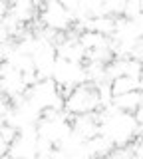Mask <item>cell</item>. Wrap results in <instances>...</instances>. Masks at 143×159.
I'll list each match as a JSON object with an SVG mask.
<instances>
[{"label": "cell", "instance_id": "cell-1", "mask_svg": "<svg viewBox=\"0 0 143 159\" xmlns=\"http://www.w3.org/2000/svg\"><path fill=\"white\" fill-rule=\"evenodd\" d=\"M135 125H137V121L133 117V113L119 111L100 123V135L107 137L115 147H123L133 141V129H135Z\"/></svg>", "mask_w": 143, "mask_h": 159}, {"label": "cell", "instance_id": "cell-2", "mask_svg": "<svg viewBox=\"0 0 143 159\" xmlns=\"http://www.w3.org/2000/svg\"><path fill=\"white\" fill-rule=\"evenodd\" d=\"M100 98H97L96 86L90 84H80L72 89V93L66 98V111H70L72 116H80V113H92L96 109H100Z\"/></svg>", "mask_w": 143, "mask_h": 159}, {"label": "cell", "instance_id": "cell-3", "mask_svg": "<svg viewBox=\"0 0 143 159\" xmlns=\"http://www.w3.org/2000/svg\"><path fill=\"white\" fill-rule=\"evenodd\" d=\"M40 22L46 28H52L56 32H68L74 24V18L62 6L60 0H44L40 8Z\"/></svg>", "mask_w": 143, "mask_h": 159}, {"label": "cell", "instance_id": "cell-4", "mask_svg": "<svg viewBox=\"0 0 143 159\" xmlns=\"http://www.w3.org/2000/svg\"><path fill=\"white\" fill-rule=\"evenodd\" d=\"M52 80L56 82V86H70L76 88L80 84H86V68L80 62H68L64 58H56L54 64V74Z\"/></svg>", "mask_w": 143, "mask_h": 159}, {"label": "cell", "instance_id": "cell-5", "mask_svg": "<svg viewBox=\"0 0 143 159\" xmlns=\"http://www.w3.org/2000/svg\"><path fill=\"white\" fill-rule=\"evenodd\" d=\"M72 131L76 135H80L83 141H87L90 137L100 133V125H97L92 113H80V116H74L72 119Z\"/></svg>", "mask_w": 143, "mask_h": 159}, {"label": "cell", "instance_id": "cell-6", "mask_svg": "<svg viewBox=\"0 0 143 159\" xmlns=\"http://www.w3.org/2000/svg\"><path fill=\"white\" fill-rule=\"evenodd\" d=\"M36 139L38 137H28V135H20L14 139L10 143V149L8 153L14 157V159H34L36 157Z\"/></svg>", "mask_w": 143, "mask_h": 159}, {"label": "cell", "instance_id": "cell-7", "mask_svg": "<svg viewBox=\"0 0 143 159\" xmlns=\"http://www.w3.org/2000/svg\"><path fill=\"white\" fill-rule=\"evenodd\" d=\"M113 147H115V145H113L109 139L100 135V133L93 135V137H90L86 143H83V149H86L87 159H103V157H107L113 151Z\"/></svg>", "mask_w": 143, "mask_h": 159}, {"label": "cell", "instance_id": "cell-8", "mask_svg": "<svg viewBox=\"0 0 143 159\" xmlns=\"http://www.w3.org/2000/svg\"><path fill=\"white\" fill-rule=\"evenodd\" d=\"M111 103L119 109V111L133 113L143 103V92H139V89H133V92L121 93V96H113V102Z\"/></svg>", "mask_w": 143, "mask_h": 159}, {"label": "cell", "instance_id": "cell-9", "mask_svg": "<svg viewBox=\"0 0 143 159\" xmlns=\"http://www.w3.org/2000/svg\"><path fill=\"white\" fill-rule=\"evenodd\" d=\"M90 32H100L103 36H113L115 32V16L111 14H103V16H92V26H90Z\"/></svg>", "mask_w": 143, "mask_h": 159}, {"label": "cell", "instance_id": "cell-10", "mask_svg": "<svg viewBox=\"0 0 143 159\" xmlns=\"http://www.w3.org/2000/svg\"><path fill=\"white\" fill-rule=\"evenodd\" d=\"M8 14H12L18 22L26 24V22H32L34 16H36V6L34 2H22V4H10V10Z\"/></svg>", "mask_w": 143, "mask_h": 159}, {"label": "cell", "instance_id": "cell-11", "mask_svg": "<svg viewBox=\"0 0 143 159\" xmlns=\"http://www.w3.org/2000/svg\"><path fill=\"white\" fill-rule=\"evenodd\" d=\"M80 44L86 50H96L107 46V36H103L100 32H82L80 34Z\"/></svg>", "mask_w": 143, "mask_h": 159}, {"label": "cell", "instance_id": "cell-12", "mask_svg": "<svg viewBox=\"0 0 143 159\" xmlns=\"http://www.w3.org/2000/svg\"><path fill=\"white\" fill-rule=\"evenodd\" d=\"M137 89V80H133L129 76H119L115 80H111V93L113 96H121V93L133 92Z\"/></svg>", "mask_w": 143, "mask_h": 159}, {"label": "cell", "instance_id": "cell-13", "mask_svg": "<svg viewBox=\"0 0 143 159\" xmlns=\"http://www.w3.org/2000/svg\"><path fill=\"white\" fill-rule=\"evenodd\" d=\"M111 60H115V54H113L107 46H103V48H96V50H86V60H83V62L109 64Z\"/></svg>", "mask_w": 143, "mask_h": 159}, {"label": "cell", "instance_id": "cell-14", "mask_svg": "<svg viewBox=\"0 0 143 159\" xmlns=\"http://www.w3.org/2000/svg\"><path fill=\"white\" fill-rule=\"evenodd\" d=\"M96 92H97V98H100V103L101 107L103 106H109V103L113 102V93H111V82H101L96 86Z\"/></svg>", "mask_w": 143, "mask_h": 159}, {"label": "cell", "instance_id": "cell-15", "mask_svg": "<svg viewBox=\"0 0 143 159\" xmlns=\"http://www.w3.org/2000/svg\"><path fill=\"white\" fill-rule=\"evenodd\" d=\"M141 14V2L139 0H127L123 4V10H121V16L127 18V20H133L135 16Z\"/></svg>", "mask_w": 143, "mask_h": 159}, {"label": "cell", "instance_id": "cell-16", "mask_svg": "<svg viewBox=\"0 0 143 159\" xmlns=\"http://www.w3.org/2000/svg\"><path fill=\"white\" fill-rule=\"evenodd\" d=\"M141 74H143V62H139L135 58H127L125 60V76L137 80Z\"/></svg>", "mask_w": 143, "mask_h": 159}, {"label": "cell", "instance_id": "cell-17", "mask_svg": "<svg viewBox=\"0 0 143 159\" xmlns=\"http://www.w3.org/2000/svg\"><path fill=\"white\" fill-rule=\"evenodd\" d=\"M0 135L6 139L8 143H12L14 139L18 137V129L14 125H10V123H2V125H0Z\"/></svg>", "mask_w": 143, "mask_h": 159}, {"label": "cell", "instance_id": "cell-18", "mask_svg": "<svg viewBox=\"0 0 143 159\" xmlns=\"http://www.w3.org/2000/svg\"><path fill=\"white\" fill-rule=\"evenodd\" d=\"M60 2H62V6L66 8L68 12H70V14H74V12H76L78 8H80L82 0H60Z\"/></svg>", "mask_w": 143, "mask_h": 159}, {"label": "cell", "instance_id": "cell-19", "mask_svg": "<svg viewBox=\"0 0 143 159\" xmlns=\"http://www.w3.org/2000/svg\"><path fill=\"white\" fill-rule=\"evenodd\" d=\"M131 26L135 28V32H137V36H143V14H139V16H135L131 20Z\"/></svg>", "mask_w": 143, "mask_h": 159}, {"label": "cell", "instance_id": "cell-20", "mask_svg": "<svg viewBox=\"0 0 143 159\" xmlns=\"http://www.w3.org/2000/svg\"><path fill=\"white\" fill-rule=\"evenodd\" d=\"M10 40V34L6 32V28L2 26V18H0V44H4V42H8Z\"/></svg>", "mask_w": 143, "mask_h": 159}, {"label": "cell", "instance_id": "cell-21", "mask_svg": "<svg viewBox=\"0 0 143 159\" xmlns=\"http://www.w3.org/2000/svg\"><path fill=\"white\" fill-rule=\"evenodd\" d=\"M133 117H135V121L139 123V125H143V103L135 109V111H133Z\"/></svg>", "mask_w": 143, "mask_h": 159}, {"label": "cell", "instance_id": "cell-22", "mask_svg": "<svg viewBox=\"0 0 143 159\" xmlns=\"http://www.w3.org/2000/svg\"><path fill=\"white\" fill-rule=\"evenodd\" d=\"M8 10H10V2H8V0H0V18L6 16Z\"/></svg>", "mask_w": 143, "mask_h": 159}, {"label": "cell", "instance_id": "cell-23", "mask_svg": "<svg viewBox=\"0 0 143 159\" xmlns=\"http://www.w3.org/2000/svg\"><path fill=\"white\" fill-rule=\"evenodd\" d=\"M8 149H10V143H8L6 139L0 135V155H6V153H8Z\"/></svg>", "mask_w": 143, "mask_h": 159}, {"label": "cell", "instance_id": "cell-24", "mask_svg": "<svg viewBox=\"0 0 143 159\" xmlns=\"http://www.w3.org/2000/svg\"><path fill=\"white\" fill-rule=\"evenodd\" d=\"M137 89H139V92H143V74L137 78Z\"/></svg>", "mask_w": 143, "mask_h": 159}, {"label": "cell", "instance_id": "cell-25", "mask_svg": "<svg viewBox=\"0 0 143 159\" xmlns=\"http://www.w3.org/2000/svg\"><path fill=\"white\" fill-rule=\"evenodd\" d=\"M10 4H22V2H32V0H8Z\"/></svg>", "mask_w": 143, "mask_h": 159}, {"label": "cell", "instance_id": "cell-26", "mask_svg": "<svg viewBox=\"0 0 143 159\" xmlns=\"http://www.w3.org/2000/svg\"><path fill=\"white\" fill-rule=\"evenodd\" d=\"M0 159H14V157L10 155V153H6V155H0Z\"/></svg>", "mask_w": 143, "mask_h": 159}, {"label": "cell", "instance_id": "cell-27", "mask_svg": "<svg viewBox=\"0 0 143 159\" xmlns=\"http://www.w3.org/2000/svg\"><path fill=\"white\" fill-rule=\"evenodd\" d=\"M139 2H141V14H143V0H139Z\"/></svg>", "mask_w": 143, "mask_h": 159}, {"label": "cell", "instance_id": "cell-28", "mask_svg": "<svg viewBox=\"0 0 143 159\" xmlns=\"http://www.w3.org/2000/svg\"><path fill=\"white\" fill-rule=\"evenodd\" d=\"M0 96H2V84H0Z\"/></svg>", "mask_w": 143, "mask_h": 159}, {"label": "cell", "instance_id": "cell-29", "mask_svg": "<svg viewBox=\"0 0 143 159\" xmlns=\"http://www.w3.org/2000/svg\"><path fill=\"white\" fill-rule=\"evenodd\" d=\"M139 42H141V46H143V36H141V38H139Z\"/></svg>", "mask_w": 143, "mask_h": 159}]
</instances>
